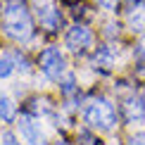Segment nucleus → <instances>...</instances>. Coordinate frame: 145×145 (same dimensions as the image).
<instances>
[{
    "instance_id": "obj_1",
    "label": "nucleus",
    "mask_w": 145,
    "mask_h": 145,
    "mask_svg": "<svg viewBox=\"0 0 145 145\" xmlns=\"http://www.w3.org/2000/svg\"><path fill=\"white\" fill-rule=\"evenodd\" d=\"M3 31L17 43L33 38V22L24 0H7L3 7Z\"/></svg>"
},
{
    "instance_id": "obj_2",
    "label": "nucleus",
    "mask_w": 145,
    "mask_h": 145,
    "mask_svg": "<svg viewBox=\"0 0 145 145\" xmlns=\"http://www.w3.org/2000/svg\"><path fill=\"white\" fill-rule=\"evenodd\" d=\"M81 117L90 129H98V131H112L117 126V110H114V105L107 98L88 100Z\"/></svg>"
},
{
    "instance_id": "obj_3",
    "label": "nucleus",
    "mask_w": 145,
    "mask_h": 145,
    "mask_svg": "<svg viewBox=\"0 0 145 145\" xmlns=\"http://www.w3.org/2000/svg\"><path fill=\"white\" fill-rule=\"evenodd\" d=\"M40 69H43V74L48 78H62L64 76V71H67V62H64V55L59 52V48L55 45H50V48H45L43 52H40Z\"/></svg>"
},
{
    "instance_id": "obj_4",
    "label": "nucleus",
    "mask_w": 145,
    "mask_h": 145,
    "mask_svg": "<svg viewBox=\"0 0 145 145\" xmlns=\"http://www.w3.org/2000/svg\"><path fill=\"white\" fill-rule=\"evenodd\" d=\"M64 45H67L71 52H83L86 48L93 45V33H90V29L83 26V24H74V26L64 33Z\"/></svg>"
},
{
    "instance_id": "obj_5",
    "label": "nucleus",
    "mask_w": 145,
    "mask_h": 145,
    "mask_svg": "<svg viewBox=\"0 0 145 145\" xmlns=\"http://www.w3.org/2000/svg\"><path fill=\"white\" fill-rule=\"evenodd\" d=\"M17 129H19L24 143H29V145H45V133L40 131V124H38L36 117L22 114L19 121H17Z\"/></svg>"
},
{
    "instance_id": "obj_6",
    "label": "nucleus",
    "mask_w": 145,
    "mask_h": 145,
    "mask_svg": "<svg viewBox=\"0 0 145 145\" xmlns=\"http://www.w3.org/2000/svg\"><path fill=\"white\" fill-rule=\"evenodd\" d=\"M36 14H38L40 26H43L45 31H57L59 24H62V14H59V10L55 7V3H52V0L36 3Z\"/></svg>"
},
{
    "instance_id": "obj_7",
    "label": "nucleus",
    "mask_w": 145,
    "mask_h": 145,
    "mask_svg": "<svg viewBox=\"0 0 145 145\" xmlns=\"http://www.w3.org/2000/svg\"><path fill=\"white\" fill-rule=\"evenodd\" d=\"M124 114L129 124H145V102L140 98H131L124 105Z\"/></svg>"
},
{
    "instance_id": "obj_8",
    "label": "nucleus",
    "mask_w": 145,
    "mask_h": 145,
    "mask_svg": "<svg viewBox=\"0 0 145 145\" xmlns=\"http://www.w3.org/2000/svg\"><path fill=\"white\" fill-rule=\"evenodd\" d=\"M93 67L100 69L102 74H110L112 67H114V50H112V48L102 45V48L95 50V55H93Z\"/></svg>"
},
{
    "instance_id": "obj_9",
    "label": "nucleus",
    "mask_w": 145,
    "mask_h": 145,
    "mask_svg": "<svg viewBox=\"0 0 145 145\" xmlns=\"http://www.w3.org/2000/svg\"><path fill=\"white\" fill-rule=\"evenodd\" d=\"M129 24L136 33H145V3L136 5L133 10L129 12Z\"/></svg>"
},
{
    "instance_id": "obj_10",
    "label": "nucleus",
    "mask_w": 145,
    "mask_h": 145,
    "mask_svg": "<svg viewBox=\"0 0 145 145\" xmlns=\"http://www.w3.org/2000/svg\"><path fill=\"white\" fill-rule=\"evenodd\" d=\"M14 69H17L14 55H0V78H10Z\"/></svg>"
},
{
    "instance_id": "obj_11",
    "label": "nucleus",
    "mask_w": 145,
    "mask_h": 145,
    "mask_svg": "<svg viewBox=\"0 0 145 145\" xmlns=\"http://www.w3.org/2000/svg\"><path fill=\"white\" fill-rule=\"evenodd\" d=\"M14 119V105H12L10 98H5V95H0V121L7 124Z\"/></svg>"
},
{
    "instance_id": "obj_12",
    "label": "nucleus",
    "mask_w": 145,
    "mask_h": 145,
    "mask_svg": "<svg viewBox=\"0 0 145 145\" xmlns=\"http://www.w3.org/2000/svg\"><path fill=\"white\" fill-rule=\"evenodd\" d=\"M0 145H22V143L12 131H3V133H0Z\"/></svg>"
},
{
    "instance_id": "obj_13",
    "label": "nucleus",
    "mask_w": 145,
    "mask_h": 145,
    "mask_svg": "<svg viewBox=\"0 0 145 145\" xmlns=\"http://www.w3.org/2000/svg\"><path fill=\"white\" fill-rule=\"evenodd\" d=\"M62 93H64V95H71V93H74V74H67V76H64V81H62Z\"/></svg>"
},
{
    "instance_id": "obj_14",
    "label": "nucleus",
    "mask_w": 145,
    "mask_h": 145,
    "mask_svg": "<svg viewBox=\"0 0 145 145\" xmlns=\"http://www.w3.org/2000/svg\"><path fill=\"white\" fill-rule=\"evenodd\" d=\"M14 59H17V69L26 74V71H29V59H26V57H22V55H14Z\"/></svg>"
},
{
    "instance_id": "obj_15",
    "label": "nucleus",
    "mask_w": 145,
    "mask_h": 145,
    "mask_svg": "<svg viewBox=\"0 0 145 145\" xmlns=\"http://www.w3.org/2000/svg\"><path fill=\"white\" fill-rule=\"evenodd\" d=\"M98 5L105 10H112V7H117V0H98Z\"/></svg>"
},
{
    "instance_id": "obj_16",
    "label": "nucleus",
    "mask_w": 145,
    "mask_h": 145,
    "mask_svg": "<svg viewBox=\"0 0 145 145\" xmlns=\"http://www.w3.org/2000/svg\"><path fill=\"white\" fill-rule=\"evenodd\" d=\"M129 145H145V136H143V133H140V136H133Z\"/></svg>"
},
{
    "instance_id": "obj_17",
    "label": "nucleus",
    "mask_w": 145,
    "mask_h": 145,
    "mask_svg": "<svg viewBox=\"0 0 145 145\" xmlns=\"http://www.w3.org/2000/svg\"><path fill=\"white\" fill-rule=\"evenodd\" d=\"M55 145H69V143H64V140H57V143H55Z\"/></svg>"
},
{
    "instance_id": "obj_18",
    "label": "nucleus",
    "mask_w": 145,
    "mask_h": 145,
    "mask_svg": "<svg viewBox=\"0 0 145 145\" xmlns=\"http://www.w3.org/2000/svg\"><path fill=\"white\" fill-rule=\"evenodd\" d=\"M36 3H43V0H36Z\"/></svg>"
}]
</instances>
